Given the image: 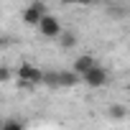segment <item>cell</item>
Segmentation results:
<instances>
[{
  "label": "cell",
  "mask_w": 130,
  "mask_h": 130,
  "mask_svg": "<svg viewBox=\"0 0 130 130\" xmlns=\"http://www.w3.org/2000/svg\"><path fill=\"white\" fill-rule=\"evenodd\" d=\"M15 77L21 79L23 87H33V84H41L43 82V72L38 67H33V64H21V67L15 69Z\"/></svg>",
  "instance_id": "obj_1"
},
{
  "label": "cell",
  "mask_w": 130,
  "mask_h": 130,
  "mask_svg": "<svg viewBox=\"0 0 130 130\" xmlns=\"http://www.w3.org/2000/svg\"><path fill=\"white\" fill-rule=\"evenodd\" d=\"M107 79H110V77H107V69L100 67V64H94L92 69H87V72L82 74V82L89 84V87H105Z\"/></svg>",
  "instance_id": "obj_2"
},
{
  "label": "cell",
  "mask_w": 130,
  "mask_h": 130,
  "mask_svg": "<svg viewBox=\"0 0 130 130\" xmlns=\"http://www.w3.org/2000/svg\"><path fill=\"white\" fill-rule=\"evenodd\" d=\"M21 15H23V23H26V26H38V21L46 15V5L41 3V0H33Z\"/></svg>",
  "instance_id": "obj_3"
},
{
  "label": "cell",
  "mask_w": 130,
  "mask_h": 130,
  "mask_svg": "<svg viewBox=\"0 0 130 130\" xmlns=\"http://www.w3.org/2000/svg\"><path fill=\"white\" fill-rule=\"evenodd\" d=\"M38 31H41V36H46V38H56L59 33H61V23L54 18V15H43L41 21H38Z\"/></svg>",
  "instance_id": "obj_4"
},
{
  "label": "cell",
  "mask_w": 130,
  "mask_h": 130,
  "mask_svg": "<svg viewBox=\"0 0 130 130\" xmlns=\"http://www.w3.org/2000/svg\"><path fill=\"white\" fill-rule=\"evenodd\" d=\"M77 82H82V77L72 69V72H56V87H74Z\"/></svg>",
  "instance_id": "obj_5"
},
{
  "label": "cell",
  "mask_w": 130,
  "mask_h": 130,
  "mask_svg": "<svg viewBox=\"0 0 130 130\" xmlns=\"http://www.w3.org/2000/svg\"><path fill=\"white\" fill-rule=\"evenodd\" d=\"M94 64H97V61H94V56H92V54H82V56H77V61H74V72L82 77L87 69H92V67H94Z\"/></svg>",
  "instance_id": "obj_6"
},
{
  "label": "cell",
  "mask_w": 130,
  "mask_h": 130,
  "mask_svg": "<svg viewBox=\"0 0 130 130\" xmlns=\"http://www.w3.org/2000/svg\"><path fill=\"white\" fill-rule=\"evenodd\" d=\"M56 41H59L64 48H74V46H77V33H72V31H61V33L56 36Z\"/></svg>",
  "instance_id": "obj_7"
},
{
  "label": "cell",
  "mask_w": 130,
  "mask_h": 130,
  "mask_svg": "<svg viewBox=\"0 0 130 130\" xmlns=\"http://www.w3.org/2000/svg\"><path fill=\"white\" fill-rule=\"evenodd\" d=\"M107 117H110V120H125V117H127V110H125L122 105H110V107H107Z\"/></svg>",
  "instance_id": "obj_8"
},
{
  "label": "cell",
  "mask_w": 130,
  "mask_h": 130,
  "mask_svg": "<svg viewBox=\"0 0 130 130\" xmlns=\"http://www.w3.org/2000/svg\"><path fill=\"white\" fill-rule=\"evenodd\" d=\"M3 130H23V125L18 120H5L3 122Z\"/></svg>",
  "instance_id": "obj_9"
},
{
  "label": "cell",
  "mask_w": 130,
  "mask_h": 130,
  "mask_svg": "<svg viewBox=\"0 0 130 130\" xmlns=\"http://www.w3.org/2000/svg\"><path fill=\"white\" fill-rule=\"evenodd\" d=\"M10 77H13V72H10L8 67H0V82H8Z\"/></svg>",
  "instance_id": "obj_10"
},
{
  "label": "cell",
  "mask_w": 130,
  "mask_h": 130,
  "mask_svg": "<svg viewBox=\"0 0 130 130\" xmlns=\"http://www.w3.org/2000/svg\"><path fill=\"white\" fill-rule=\"evenodd\" d=\"M79 5H92V3H97V0H77Z\"/></svg>",
  "instance_id": "obj_11"
},
{
  "label": "cell",
  "mask_w": 130,
  "mask_h": 130,
  "mask_svg": "<svg viewBox=\"0 0 130 130\" xmlns=\"http://www.w3.org/2000/svg\"><path fill=\"white\" fill-rule=\"evenodd\" d=\"M61 3H64V5H72V3H77V0H61Z\"/></svg>",
  "instance_id": "obj_12"
},
{
  "label": "cell",
  "mask_w": 130,
  "mask_h": 130,
  "mask_svg": "<svg viewBox=\"0 0 130 130\" xmlns=\"http://www.w3.org/2000/svg\"><path fill=\"white\" fill-rule=\"evenodd\" d=\"M3 122H5V120H3V117H0V130H3Z\"/></svg>",
  "instance_id": "obj_13"
},
{
  "label": "cell",
  "mask_w": 130,
  "mask_h": 130,
  "mask_svg": "<svg viewBox=\"0 0 130 130\" xmlns=\"http://www.w3.org/2000/svg\"><path fill=\"white\" fill-rule=\"evenodd\" d=\"M3 43H5V41H3V36H0V46H3Z\"/></svg>",
  "instance_id": "obj_14"
}]
</instances>
